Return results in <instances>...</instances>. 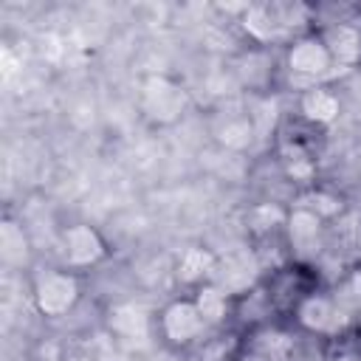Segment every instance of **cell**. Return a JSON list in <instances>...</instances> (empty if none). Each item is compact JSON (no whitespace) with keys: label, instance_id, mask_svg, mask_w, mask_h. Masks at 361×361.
I'll return each mask as SVG.
<instances>
[{"label":"cell","instance_id":"1","mask_svg":"<svg viewBox=\"0 0 361 361\" xmlns=\"http://www.w3.org/2000/svg\"><path fill=\"white\" fill-rule=\"evenodd\" d=\"M186 104H189L186 90L175 79L164 73H152L141 82V113L152 124H161V127L175 124L186 113Z\"/></svg>","mask_w":361,"mask_h":361},{"label":"cell","instance_id":"2","mask_svg":"<svg viewBox=\"0 0 361 361\" xmlns=\"http://www.w3.org/2000/svg\"><path fill=\"white\" fill-rule=\"evenodd\" d=\"M79 302V279L68 271L45 268L34 276V305L42 316H65Z\"/></svg>","mask_w":361,"mask_h":361},{"label":"cell","instance_id":"3","mask_svg":"<svg viewBox=\"0 0 361 361\" xmlns=\"http://www.w3.org/2000/svg\"><path fill=\"white\" fill-rule=\"evenodd\" d=\"M206 322L195 305V299H172L161 310V333L172 347H186L200 338Z\"/></svg>","mask_w":361,"mask_h":361},{"label":"cell","instance_id":"4","mask_svg":"<svg viewBox=\"0 0 361 361\" xmlns=\"http://www.w3.org/2000/svg\"><path fill=\"white\" fill-rule=\"evenodd\" d=\"M285 65L290 73L296 76H305V79H319V76H327L336 65H333V56L327 51V45L322 42L319 34H302L290 42L288 54H285Z\"/></svg>","mask_w":361,"mask_h":361},{"label":"cell","instance_id":"5","mask_svg":"<svg viewBox=\"0 0 361 361\" xmlns=\"http://www.w3.org/2000/svg\"><path fill=\"white\" fill-rule=\"evenodd\" d=\"M62 245H65V259L73 268H90L107 257V243L104 237L85 223H73L62 231Z\"/></svg>","mask_w":361,"mask_h":361},{"label":"cell","instance_id":"6","mask_svg":"<svg viewBox=\"0 0 361 361\" xmlns=\"http://www.w3.org/2000/svg\"><path fill=\"white\" fill-rule=\"evenodd\" d=\"M293 6H282V3H265V6H248L243 25L245 31L259 39V42H271L279 39L285 34V28L293 23Z\"/></svg>","mask_w":361,"mask_h":361},{"label":"cell","instance_id":"7","mask_svg":"<svg viewBox=\"0 0 361 361\" xmlns=\"http://www.w3.org/2000/svg\"><path fill=\"white\" fill-rule=\"evenodd\" d=\"M296 322L310 333L330 336V333H338V327L344 324V316H341V307L330 296L307 293L296 305Z\"/></svg>","mask_w":361,"mask_h":361},{"label":"cell","instance_id":"8","mask_svg":"<svg viewBox=\"0 0 361 361\" xmlns=\"http://www.w3.org/2000/svg\"><path fill=\"white\" fill-rule=\"evenodd\" d=\"M324 220L305 209V206H293L285 214V228H288V240L293 245V251L299 257H313L322 248V234H324Z\"/></svg>","mask_w":361,"mask_h":361},{"label":"cell","instance_id":"9","mask_svg":"<svg viewBox=\"0 0 361 361\" xmlns=\"http://www.w3.org/2000/svg\"><path fill=\"white\" fill-rule=\"evenodd\" d=\"M322 42L327 45L330 56H333V65L336 68H353L358 59H361V34L353 28V25H330L324 34H319Z\"/></svg>","mask_w":361,"mask_h":361},{"label":"cell","instance_id":"10","mask_svg":"<svg viewBox=\"0 0 361 361\" xmlns=\"http://www.w3.org/2000/svg\"><path fill=\"white\" fill-rule=\"evenodd\" d=\"M212 276H214V282H217L226 293L243 290V288H248L251 279H254V259H251L245 251H231L228 257H223V259L214 262Z\"/></svg>","mask_w":361,"mask_h":361},{"label":"cell","instance_id":"11","mask_svg":"<svg viewBox=\"0 0 361 361\" xmlns=\"http://www.w3.org/2000/svg\"><path fill=\"white\" fill-rule=\"evenodd\" d=\"M299 110H302V116H305L307 121H313V124H330V121L338 118L341 104H338V96L330 93L327 87L310 85V87L299 96Z\"/></svg>","mask_w":361,"mask_h":361},{"label":"cell","instance_id":"12","mask_svg":"<svg viewBox=\"0 0 361 361\" xmlns=\"http://www.w3.org/2000/svg\"><path fill=\"white\" fill-rule=\"evenodd\" d=\"M28 254H31V243L23 231V226L11 217H6L0 223V259L11 268H23L28 262Z\"/></svg>","mask_w":361,"mask_h":361},{"label":"cell","instance_id":"13","mask_svg":"<svg viewBox=\"0 0 361 361\" xmlns=\"http://www.w3.org/2000/svg\"><path fill=\"white\" fill-rule=\"evenodd\" d=\"M107 324L116 336L130 338V341L147 338V333H149V316L135 305H116L107 313Z\"/></svg>","mask_w":361,"mask_h":361},{"label":"cell","instance_id":"14","mask_svg":"<svg viewBox=\"0 0 361 361\" xmlns=\"http://www.w3.org/2000/svg\"><path fill=\"white\" fill-rule=\"evenodd\" d=\"M192 299H195V305H197V310H200L206 327H209V324H220V322L226 319V313H228V293H226L217 282H203V285H197V290H195Z\"/></svg>","mask_w":361,"mask_h":361},{"label":"cell","instance_id":"15","mask_svg":"<svg viewBox=\"0 0 361 361\" xmlns=\"http://www.w3.org/2000/svg\"><path fill=\"white\" fill-rule=\"evenodd\" d=\"M254 133H257L254 116H228V118L217 127V141H220L226 149L243 152L245 147H251Z\"/></svg>","mask_w":361,"mask_h":361},{"label":"cell","instance_id":"16","mask_svg":"<svg viewBox=\"0 0 361 361\" xmlns=\"http://www.w3.org/2000/svg\"><path fill=\"white\" fill-rule=\"evenodd\" d=\"M214 257L206 251V248H186L183 257L178 259V279L189 282V285H197L203 282L206 276H212L214 271Z\"/></svg>","mask_w":361,"mask_h":361},{"label":"cell","instance_id":"17","mask_svg":"<svg viewBox=\"0 0 361 361\" xmlns=\"http://www.w3.org/2000/svg\"><path fill=\"white\" fill-rule=\"evenodd\" d=\"M299 206H305V209L316 212L322 220L336 217V214L341 212V200H338V197H333V195H327V192H310V195H305V197H302V203H299Z\"/></svg>","mask_w":361,"mask_h":361}]
</instances>
